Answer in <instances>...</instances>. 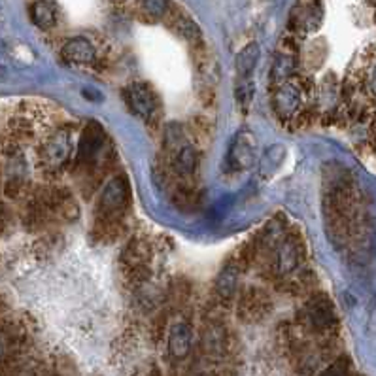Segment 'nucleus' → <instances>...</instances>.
Listing matches in <instances>:
<instances>
[{"instance_id": "nucleus-8", "label": "nucleus", "mask_w": 376, "mask_h": 376, "mask_svg": "<svg viewBox=\"0 0 376 376\" xmlns=\"http://www.w3.org/2000/svg\"><path fill=\"white\" fill-rule=\"evenodd\" d=\"M27 346V329L19 321H0V363L23 354Z\"/></svg>"}, {"instance_id": "nucleus-13", "label": "nucleus", "mask_w": 376, "mask_h": 376, "mask_svg": "<svg viewBox=\"0 0 376 376\" xmlns=\"http://www.w3.org/2000/svg\"><path fill=\"white\" fill-rule=\"evenodd\" d=\"M193 344V331L186 321H176L169 333V354L172 360H186Z\"/></svg>"}, {"instance_id": "nucleus-4", "label": "nucleus", "mask_w": 376, "mask_h": 376, "mask_svg": "<svg viewBox=\"0 0 376 376\" xmlns=\"http://www.w3.org/2000/svg\"><path fill=\"white\" fill-rule=\"evenodd\" d=\"M324 21L320 0H295L289 13V27L297 34L316 33Z\"/></svg>"}, {"instance_id": "nucleus-19", "label": "nucleus", "mask_w": 376, "mask_h": 376, "mask_svg": "<svg viewBox=\"0 0 376 376\" xmlns=\"http://www.w3.org/2000/svg\"><path fill=\"white\" fill-rule=\"evenodd\" d=\"M350 363L346 360H337L333 365H329L320 376H348Z\"/></svg>"}, {"instance_id": "nucleus-11", "label": "nucleus", "mask_w": 376, "mask_h": 376, "mask_svg": "<svg viewBox=\"0 0 376 376\" xmlns=\"http://www.w3.org/2000/svg\"><path fill=\"white\" fill-rule=\"evenodd\" d=\"M297 51L293 50L289 42H284L282 45V51H278L275 57V62H272V70H270V84L280 85L287 79H292L293 70H295V65H297Z\"/></svg>"}, {"instance_id": "nucleus-2", "label": "nucleus", "mask_w": 376, "mask_h": 376, "mask_svg": "<svg viewBox=\"0 0 376 376\" xmlns=\"http://www.w3.org/2000/svg\"><path fill=\"white\" fill-rule=\"evenodd\" d=\"M74 133L68 127H59L45 136L38 148V163L45 175H57L72 161Z\"/></svg>"}, {"instance_id": "nucleus-1", "label": "nucleus", "mask_w": 376, "mask_h": 376, "mask_svg": "<svg viewBox=\"0 0 376 376\" xmlns=\"http://www.w3.org/2000/svg\"><path fill=\"white\" fill-rule=\"evenodd\" d=\"M131 202V184L125 175H116L104 184L96 201V225L102 229L118 227Z\"/></svg>"}, {"instance_id": "nucleus-10", "label": "nucleus", "mask_w": 376, "mask_h": 376, "mask_svg": "<svg viewBox=\"0 0 376 376\" xmlns=\"http://www.w3.org/2000/svg\"><path fill=\"white\" fill-rule=\"evenodd\" d=\"M150 259H152V252L148 246L146 240L142 238H135L125 246L123 253H121V265L123 269L129 272L131 276H144L146 269L150 267Z\"/></svg>"}, {"instance_id": "nucleus-6", "label": "nucleus", "mask_w": 376, "mask_h": 376, "mask_svg": "<svg viewBox=\"0 0 376 376\" xmlns=\"http://www.w3.org/2000/svg\"><path fill=\"white\" fill-rule=\"evenodd\" d=\"M304 320L312 327L314 331L326 333L337 324V314L333 306L331 299L326 295H314L309 299V303L304 304Z\"/></svg>"}, {"instance_id": "nucleus-14", "label": "nucleus", "mask_w": 376, "mask_h": 376, "mask_svg": "<svg viewBox=\"0 0 376 376\" xmlns=\"http://www.w3.org/2000/svg\"><path fill=\"white\" fill-rule=\"evenodd\" d=\"M28 16L34 27L40 31H51L57 25V6L51 0H34L28 6Z\"/></svg>"}, {"instance_id": "nucleus-9", "label": "nucleus", "mask_w": 376, "mask_h": 376, "mask_svg": "<svg viewBox=\"0 0 376 376\" xmlns=\"http://www.w3.org/2000/svg\"><path fill=\"white\" fill-rule=\"evenodd\" d=\"M269 312L270 299L263 289L252 286L246 287L240 293V299H238V316H240L242 320L248 321V324H253V321L263 320Z\"/></svg>"}, {"instance_id": "nucleus-20", "label": "nucleus", "mask_w": 376, "mask_h": 376, "mask_svg": "<svg viewBox=\"0 0 376 376\" xmlns=\"http://www.w3.org/2000/svg\"><path fill=\"white\" fill-rule=\"evenodd\" d=\"M367 85H369L372 95H376V59L372 61L371 68H369V74H367Z\"/></svg>"}, {"instance_id": "nucleus-17", "label": "nucleus", "mask_w": 376, "mask_h": 376, "mask_svg": "<svg viewBox=\"0 0 376 376\" xmlns=\"http://www.w3.org/2000/svg\"><path fill=\"white\" fill-rule=\"evenodd\" d=\"M176 31L189 42H199L201 40V31L195 25V21H191L189 17L178 16L176 17Z\"/></svg>"}, {"instance_id": "nucleus-18", "label": "nucleus", "mask_w": 376, "mask_h": 376, "mask_svg": "<svg viewBox=\"0 0 376 376\" xmlns=\"http://www.w3.org/2000/svg\"><path fill=\"white\" fill-rule=\"evenodd\" d=\"M144 11L152 19H163L170 13V2L169 0H144L142 4Z\"/></svg>"}, {"instance_id": "nucleus-3", "label": "nucleus", "mask_w": 376, "mask_h": 376, "mask_svg": "<svg viewBox=\"0 0 376 376\" xmlns=\"http://www.w3.org/2000/svg\"><path fill=\"white\" fill-rule=\"evenodd\" d=\"M270 270L276 278H287L303 265L304 244L299 235H284L272 248Z\"/></svg>"}, {"instance_id": "nucleus-5", "label": "nucleus", "mask_w": 376, "mask_h": 376, "mask_svg": "<svg viewBox=\"0 0 376 376\" xmlns=\"http://www.w3.org/2000/svg\"><path fill=\"white\" fill-rule=\"evenodd\" d=\"M303 85L293 79L276 85L272 93V108L278 118H293L303 106Z\"/></svg>"}, {"instance_id": "nucleus-7", "label": "nucleus", "mask_w": 376, "mask_h": 376, "mask_svg": "<svg viewBox=\"0 0 376 376\" xmlns=\"http://www.w3.org/2000/svg\"><path fill=\"white\" fill-rule=\"evenodd\" d=\"M125 101L133 114L142 119H152L159 110L157 95L148 84H131L125 89Z\"/></svg>"}, {"instance_id": "nucleus-12", "label": "nucleus", "mask_w": 376, "mask_h": 376, "mask_svg": "<svg viewBox=\"0 0 376 376\" xmlns=\"http://www.w3.org/2000/svg\"><path fill=\"white\" fill-rule=\"evenodd\" d=\"M61 55L65 61L74 62V65H89L95 61L96 50L91 44L89 38L84 36H76V38L67 40L61 48Z\"/></svg>"}, {"instance_id": "nucleus-16", "label": "nucleus", "mask_w": 376, "mask_h": 376, "mask_svg": "<svg viewBox=\"0 0 376 376\" xmlns=\"http://www.w3.org/2000/svg\"><path fill=\"white\" fill-rule=\"evenodd\" d=\"M259 61V45L255 42L248 44L246 48H242L236 55V76H238V82H250L252 79V74L258 67Z\"/></svg>"}, {"instance_id": "nucleus-15", "label": "nucleus", "mask_w": 376, "mask_h": 376, "mask_svg": "<svg viewBox=\"0 0 376 376\" xmlns=\"http://www.w3.org/2000/svg\"><path fill=\"white\" fill-rule=\"evenodd\" d=\"M240 280V267L236 263H227L216 278V293L219 299L229 301L236 295V287Z\"/></svg>"}]
</instances>
